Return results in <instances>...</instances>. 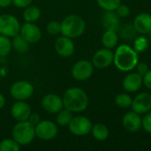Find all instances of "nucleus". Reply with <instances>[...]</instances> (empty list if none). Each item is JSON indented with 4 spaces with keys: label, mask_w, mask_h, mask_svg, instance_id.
I'll use <instances>...</instances> for the list:
<instances>
[{
    "label": "nucleus",
    "mask_w": 151,
    "mask_h": 151,
    "mask_svg": "<svg viewBox=\"0 0 151 151\" xmlns=\"http://www.w3.org/2000/svg\"><path fill=\"white\" fill-rule=\"evenodd\" d=\"M120 18L118 16L115 11H105L102 17V24L103 27L107 29H111L115 31H119L120 27Z\"/></svg>",
    "instance_id": "obj_19"
},
{
    "label": "nucleus",
    "mask_w": 151,
    "mask_h": 151,
    "mask_svg": "<svg viewBox=\"0 0 151 151\" xmlns=\"http://www.w3.org/2000/svg\"><path fill=\"white\" fill-rule=\"evenodd\" d=\"M12 4L20 9H24L33 3V0H12Z\"/></svg>",
    "instance_id": "obj_34"
},
{
    "label": "nucleus",
    "mask_w": 151,
    "mask_h": 151,
    "mask_svg": "<svg viewBox=\"0 0 151 151\" xmlns=\"http://www.w3.org/2000/svg\"><path fill=\"white\" fill-rule=\"evenodd\" d=\"M94 69L95 67L92 62L81 59L73 64L71 69V74L74 80L78 81H85L93 75Z\"/></svg>",
    "instance_id": "obj_8"
},
{
    "label": "nucleus",
    "mask_w": 151,
    "mask_h": 151,
    "mask_svg": "<svg viewBox=\"0 0 151 151\" xmlns=\"http://www.w3.org/2000/svg\"><path fill=\"white\" fill-rule=\"evenodd\" d=\"M35 137L41 141H51L58 134V126L56 122L49 119L41 120L35 127Z\"/></svg>",
    "instance_id": "obj_7"
},
{
    "label": "nucleus",
    "mask_w": 151,
    "mask_h": 151,
    "mask_svg": "<svg viewBox=\"0 0 151 151\" xmlns=\"http://www.w3.org/2000/svg\"><path fill=\"white\" fill-rule=\"evenodd\" d=\"M115 12L119 18H127L131 14L130 7L127 4H119V6L116 9Z\"/></svg>",
    "instance_id": "obj_33"
},
{
    "label": "nucleus",
    "mask_w": 151,
    "mask_h": 151,
    "mask_svg": "<svg viewBox=\"0 0 151 151\" xmlns=\"http://www.w3.org/2000/svg\"><path fill=\"white\" fill-rule=\"evenodd\" d=\"M114 52L108 48H102L95 52L92 58V64L95 68L105 69L113 64Z\"/></svg>",
    "instance_id": "obj_10"
},
{
    "label": "nucleus",
    "mask_w": 151,
    "mask_h": 151,
    "mask_svg": "<svg viewBox=\"0 0 151 151\" xmlns=\"http://www.w3.org/2000/svg\"><path fill=\"white\" fill-rule=\"evenodd\" d=\"M12 50V38L0 35V57H7Z\"/></svg>",
    "instance_id": "obj_26"
},
{
    "label": "nucleus",
    "mask_w": 151,
    "mask_h": 151,
    "mask_svg": "<svg viewBox=\"0 0 151 151\" xmlns=\"http://www.w3.org/2000/svg\"><path fill=\"white\" fill-rule=\"evenodd\" d=\"M133 103V98L130 95L127 93H120L115 97V104L121 109H127L131 107Z\"/></svg>",
    "instance_id": "obj_27"
},
{
    "label": "nucleus",
    "mask_w": 151,
    "mask_h": 151,
    "mask_svg": "<svg viewBox=\"0 0 151 151\" xmlns=\"http://www.w3.org/2000/svg\"><path fill=\"white\" fill-rule=\"evenodd\" d=\"M32 125H34L35 127L42 120V119H41V117H40V115L39 114H37V113H31L30 114V116H29V118H28V119H27Z\"/></svg>",
    "instance_id": "obj_37"
},
{
    "label": "nucleus",
    "mask_w": 151,
    "mask_h": 151,
    "mask_svg": "<svg viewBox=\"0 0 151 151\" xmlns=\"http://www.w3.org/2000/svg\"><path fill=\"white\" fill-rule=\"evenodd\" d=\"M60 24V34L72 39L81 36L86 30V22L83 18L78 14H69L65 16Z\"/></svg>",
    "instance_id": "obj_3"
},
{
    "label": "nucleus",
    "mask_w": 151,
    "mask_h": 151,
    "mask_svg": "<svg viewBox=\"0 0 151 151\" xmlns=\"http://www.w3.org/2000/svg\"><path fill=\"white\" fill-rule=\"evenodd\" d=\"M73 117V112L71 111L63 108L56 114V123L60 127H68Z\"/></svg>",
    "instance_id": "obj_25"
},
{
    "label": "nucleus",
    "mask_w": 151,
    "mask_h": 151,
    "mask_svg": "<svg viewBox=\"0 0 151 151\" xmlns=\"http://www.w3.org/2000/svg\"><path fill=\"white\" fill-rule=\"evenodd\" d=\"M31 113V107L26 101H16L11 107V115L17 122L27 120Z\"/></svg>",
    "instance_id": "obj_15"
},
{
    "label": "nucleus",
    "mask_w": 151,
    "mask_h": 151,
    "mask_svg": "<svg viewBox=\"0 0 151 151\" xmlns=\"http://www.w3.org/2000/svg\"><path fill=\"white\" fill-rule=\"evenodd\" d=\"M142 127L151 134V112H147L144 114L143 118H142Z\"/></svg>",
    "instance_id": "obj_32"
},
{
    "label": "nucleus",
    "mask_w": 151,
    "mask_h": 151,
    "mask_svg": "<svg viewBox=\"0 0 151 151\" xmlns=\"http://www.w3.org/2000/svg\"><path fill=\"white\" fill-rule=\"evenodd\" d=\"M42 15L41 9L35 5H28L24 8L23 11V19L27 22H36Z\"/></svg>",
    "instance_id": "obj_22"
},
{
    "label": "nucleus",
    "mask_w": 151,
    "mask_h": 151,
    "mask_svg": "<svg viewBox=\"0 0 151 151\" xmlns=\"http://www.w3.org/2000/svg\"><path fill=\"white\" fill-rule=\"evenodd\" d=\"M12 4V0H0V8H7Z\"/></svg>",
    "instance_id": "obj_38"
},
{
    "label": "nucleus",
    "mask_w": 151,
    "mask_h": 151,
    "mask_svg": "<svg viewBox=\"0 0 151 151\" xmlns=\"http://www.w3.org/2000/svg\"><path fill=\"white\" fill-rule=\"evenodd\" d=\"M20 22L17 17L10 13L0 14V35L12 38L19 34Z\"/></svg>",
    "instance_id": "obj_6"
},
{
    "label": "nucleus",
    "mask_w": 151,
    "mask_h": 151,
    "mask_svg": "<svg viewBox=\"0 0 151 151\" xmlns=\"http://www.w3.org/2000/svg\"><path fill=\"white\" fill-rule=\"evenodd\" d=\"M142 85V76L137 72L127 73L123 80V88L128 93H135L139 91Z\"/></svg>",
    "instance_id": "obj_17"
},
{
    "label": "nucleus",
    "mask_w": 151,
    "mask_h": 151,
    "mask_svg": "<svg viewBox=\"0 0 151 151\" xmlns=\"http://www.w3.org/2000/svg\"><path fill=\"white\" fill-rule=\"evenodd\" d=\"M149 47V40L144 36L136 37L134 40V49L139 53L143 52Z\"/></svg>",
    "instance_id": "obj_30"
},
{
    "label": "nucleus",
    "mask_w": 151,
    "mask_h": 151,
    "mask_svg": "<svg viewBox=\"0 0 151 151\" xmlns=\"http://www.w3.org/2000/svg\"><path fill=\"white\" fill-rule=\"evenodd\" d=\"M13 138L21 147L29 145L35 138V128L28 120L18 121L12 129Z\"/></svg>",
    "instance_id": "obj_4"
},
{
    "label": "nucleus",
    "mask_w": 151,
    "mask_h": 151,
    "mask_svg": "<svg viewBox=\"0 0 151 151\" xmlns=\"http://www.w3.org/2000/svg\"><path fill=\"white\" fill-rule=\"evenodd\" d=\"M64 108L71 111L73 113H80L87 110L89 99L87 92L78 87L67 88L63 96Z\"/></svg>",
    "instance_id": "obj_1"
},
{
    "label": "nucleus",
    "mask_w": 151,
    "mask_h": 151,
    "mask_svg": "<svg viewBox=\"0 0 151 151\" xmlns=\"http://www.w3.org/2000/svg\"><path fill=\"white\" fill-rule=\"evenodd\" d=\"M131 108L138 114H145L151 110V95L148 92H142L133 98Z\"/></svg>",
    "instance_id": "obj_14"
},
{
    "label": "nucleus",
    "mask_w": 151,
    "mask_h": 151,
    "mask_svg": "<svg viewBox=\"0 0 151 151\" xmlns=\"http://www.w3.org/2000/svg\"><path fill=\"white\" fill-rule=\"evenodd\" d=\"M41 105L42 109L50 114H57L64 108L62 97L54 93L44 95L42 98Z\"/></svg>",
    "instance_id": "obj_11"
},
{
    "label": "nucleus",
    "mask_w": 151,
    "mask_h": 151,
    "mask_svg": "<svg viewBox=\"0 0 151 151\" xmlns=\"http://www.w3.org/2000/svg\"><path fill=\"white\" fill-rule=\"evenodd\" d=\"M19 35L30 44L38 42L42 36L41 28L35 22L27 21H25V23L20 26Z\"/></svg>",
    "instance_id": "obj_12"
},
{
    "label": "nucleus",
    "mask_w": 151,
    "mask_h": 151,
    "mask_svg": "<svg viewBox=\"0 0 151 151\" xmlns=\"http://www.w3.org/2000/svg\"><path fill=\"white\" fill-rule=\"evenodd\" d=\"M133 25L138 34L150 35L151 34V14L146 12L138 14L134 19Z\"/></svg>",
    "instance_id": "obj_18"
},
{
    "label": "nucleus",
    "mask_w": 151,
    "mask_h": 151,
    "mask_svg": "<svg viewBox=\"0 0 151 151\" xmlns=\"http://www.w3.org/2000/svg\"><path fill=\"white\" fill-rule=\"evenodd\" d=\"M97 4L104 11H116L121 0H96Z\"/></svg>",
    "instance_id": "obj_29"
},
{
    "label": "nucleus",
    "mask_w": 151,
    "mask_h": 151,
    "mask_svg": "<svg viewBox=\"0 0 151 151\" xmlns=\"http://www.w3.org/2000/svg\"><path fill=\"white\" fill-rule=\"evenodd\" d=\"M29 42L24 39L19 34L16 35L12 38V50L19 54H24L28 51L29 50Z\"/></svg>",
    "instance_id": "obj_23"
},
{
    "label": "nucleus",
    "mask_w": 151,
    "mask_h": 151,
    "mask_svg": "<svg viewBox=\"0 0 151 151\" xmlns=\"http://www.w3.org/2000/svg\"><path fill=\"white\" fill-rule=\"evenodd\" d=\"M119 34L118 31L111 30V29H107L105 32L103 34L102 36V43L104 47L108 48L112 50L115 48L119 42Z\"/></svg>",
    "instance_id": "obj_20"
},
{
    "label": "nucleus",
    "mask_w": 151,
    "mask_h": 151,
    "mask_svg": "<svg viewBox=\"0 0 151 151\" xmlns=\"http://www.w3.org/2000/svg\"><path fill=\"white\" fill-rule=\"evenodd\" d=\"M134 69H136L137 73L140 75H142V76H143L150 70L149 69V65L146 63H144V62H138V64H137V65L135 66Z\"/></svg>",
    "instance_id": "obj_35"
},
{
    "label": "nucleus",
    "mask_w": 151,
    "mask_h": 151,
    "mask_svg": "<svg viewBox=\"0 0 151 151\" xmlns=\"http://www.w3.org/2000/svg\"><path fill=\"white\" fill-rule=\"evenodd\" d=\"M54 49L58 56L62 58H69L73 55L75 51V45L72 38L61 35L56 39Z\"/></svg>",
    "instance_id": "obj_13"
},
{
    "label": "nucleus",
    "mask_w": 151,
    "mask_h": 151,
    "mask_svg": "<svg viewBox=\"0 0 151 151\" xmlns=\"http://www.w3.org/2000/svg\"><path fill=\"white\" fill-rule=\"evenodd\" d=\"M139 62L138 52L127 44H120L114 52L113 64L121 72H131Z\"/></svg>",
    "instance_id": "obj_2"
},
{
    "label": "nucleus",
    "mask_w": 151,
    "mask_h": 151,
    "mask_svg": "<svg viewBox=\"0 0 151 151\" xmlns=\"http://www.w3.org/2000/svg\"><path fill=\"white\" fill-rule=\"evenodd\" d=\"M91 120L84 116L73 117L68 125L69 132L75 136H85L91 132L92 128Z\"/></svg>",
    "instance_id": "obj_9"
},
{
    "label": "nucleus",
    "mask_w": 151,
    "mask_h": 151,
    "mask_svg": "<svg viewBox=\"0 0 151 151\" xmlns=\"http://www.w3.org/2000/svg\"><path fill=\"white\" fill-rule=\"evenodd\" d=\"M35 92L33 84L25 80L13 82L10 87V95L15 101H27Z\"/></svg>",
    "instance_id": "obj_5"
},
{
    "label": "nucleus",
    "mask_w": 151,
    "mask_h": 151,
    "mask_svg": "<svg viewBox=\"0 0 151 151\" xmlns=\"http://www.w3.org/2000/svg\"><path fill=\"white\" fill-rule=\"evenodd\" d=\"M122 125L128 132H138L142 128V118L140 114L132 110L124 115L122 119Z\"/></svg>",
    "instance_id": "obj_16"
},
{
    "label": "nucleus",
    "mask_w": 151,
    "mask_h": 151,
    "mask_svg": "<svg viewBox=\"0 0 151 151\" xmlns=\"http://www.w3.org/2000/svg\"><path fill=\"white\" fill-rule=\"evenodd\" d=\"M5 103H6V101H5V97H4V96L2 93H0V110H1V109H3V108L4 107Z\"/></svg>",
    "instance_id": "obj_39"
},
{
    "label": "nucleus",
    "mask_w": 151,
    "mask_h": 151,
    "mask_svg": "<svg viewBox=\"0 0 151 151\" xmlns=\"http://www.w3.org/2000/svg\"><path fill=\"white\" fill-rule=\"evenodd\" d=\"M46 32L50 35H58L61 33V24L59 21L51 20L49 21L45 27Z\"/></svg>",
    "instance_id": "obj_31"
},
{
    "label": "nucleus",
    "mask_w": 151,
    "mask_h": 151,
    "mask_svg": "<svg viewBox=\"0 0 151 151\" xmlns=\"http://www.w3.org/2000/svg\"><path fill=\"white\" fill-rule=\"evenodd\" d=\"M138 32L136 31L134 26L130 23L125 24L122 27L119 29V36L126 41H133L137 37Z\"/></svg>",
    "instance_id": "obj_24"
},
{
    "label": "nucleus",
    "mask_w": 151,
    "mask_h": 151,
    "mask_svg": "<svg viewBox=\"0 0 151 151\" xmlns=\"http://www.w3.org/2000/svg\"><path fill=\"white\" fill-rule=\"evenodd\" d=\"M21 146L13 139L6 138L0 142V151H19Z\"/></svg>",
    "instance_id": "obj_28"
},
{
    "label": "nucleus",
    "mask_w": 151,
    "mask_h": 151,
    "mask_svg": "<svg viewBox=\"0 0 151 151\" xmlns=\"http://www.w3.org/2000/svg\"><path fill=\"white\" fill-rule=\"evenodd\" d=\"M90 133L92 134L93 137L96 141H99V142L106 141L110 135V131H109L108 127L105 125L101 124V123L93 125Z\"/></svg>",
    "instance_id": "obj_21"
},
{
    "label": "nucleus",
    "mask_w": 151,
    "mask_h": 151,
    "mask_svg": "<svg viewBox=\"0 0 151 151\" xmlns=\"http://www.w3.org/2000/svg\"><path fill=\"white\" fill-rule=\"evenodd\" d=\"M143 85L151 90V70H149L143 76H142Z\"/></svg>",
    "instance_id": "obj_36"
}]
</instances>
